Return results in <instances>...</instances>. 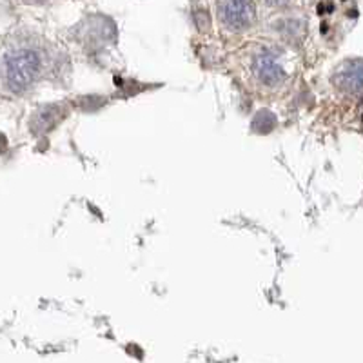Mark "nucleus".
Wrapping results in <instances>:
<instances>
[{
	"label": "nucleus",
	"instance_id": "1",
	"mask_svg": "<svg viewBox=\"0 0 363 363\" xmlns=\"http://www.w3.org/2000/svg\"><path fill=\"white\" fill-rule=\"evenodd\" d=\"M42 60L33 50H15L6 57V79L11 89L22 91L33 84L40 73Z\"/></svg>",
	"mask_w": 363,
	"mask_h": 363
},
{
	"label": "nucleus",
	"instance_id": "6",
	"mask_svg": "<svg viewBox=\"0 0 363 363\" xmlns=\"http://www.w3.org/2000/svg\"><path fill=\"white\" fill-rule=\"evenodd\" d=\"M274 125H277V118H274V115L269 111H260L255 116V120H252V129H255L256 133H260V135L272 131Z\"/></svg>",
	"mask_w": 363,
	"mask_h": 363
},
{
	"label": "nucleus",
	"instance_id": "3",
	"mask_svg": "<svg viewBox=\"0 0 363 363\" xmlns=\"http://www.w3.org/2000/svg\"><path fill=\"white\" fill-rule=\"evenodd\" d=\"M333 82L349 95L363 93V60H347L336 69Z\"/></svg>",
	"mask_w": 363,
	"mask_h": 363
},
{
	"label": "nucleus",
	"instance_id": "4",
	"mask_svg": "<svg viewBox=\"0 0 363 363\" xmlns=\"http://www.w3.org/2000/svg\"><path fill=\"white\" fill-rule=\"evenodd\" d=\"M252 69H255L256 79L260 80L265 86H277L284 80L285 73L281 66L278 64V58L269 51H262L255 57L252 62Z\"/></svg>",
	"mask_w": 363,
	"mask_h": 363
},
{
	"label": "nucleus",
	"instance_id": "5",
	"mask_svg": "<svg viewBox=\"0 0 363 363\" xmlns=\"http://www.w3.org/2000/svg\"><path fill=\"white\" fill-rule=\"evenodd\" d=\"M64 116H66V109H64L62 106H48V108H42L40 111L35 115L33 122H31V129H33L35 133H38V135L48 133L51 131Z\"/></svg>",
	"mask_w": 363,
	"mask_h": 363
},
{
	"label": "nucleus",
	"instance_id": "7",
	"mask_svg": "<svg viewBox=\"0 0 363 363\" xmlns=\"http://www.w3.org/2000/svg\"><path fill=\"white\" fill-rule=\"evenodd\" d=\"M265 2L271 6H285V4H289L291 0H265Z\"/></svg>",
	"mask_w": 363,
	"mask_h": 363
},
{
	"label": "nucleus",
	"instance_id": "2",
	"mask_svg": "<svg viewBox=\"0 0 363 363\" xmlns=\"http://www.w3.org/2000/svg\"><path fill=\"white\" fill-rule=\"evenodd\" d=\"M256 9L251 0H222L220 21L231 31H244L255 22Z\"/></svg>",
	"mask_w": 363,
	"mask_h": 363
},
{
	"label": "nucleus",
	"instance_id": "9",
	"mask_svg": "<svg viewBox=\"0 0 363 363\" xmlns=\"http://www.w3.org/2000/svg\"><path fill=\"white\" fill-rule=\"evenodd\" d=\"M31 2H38V0H31Z\"/></svg>",
	"mask_w": 363,
	"mask_h": 363
},
{
	"label": "nucleus",
	"instance_id": "8",
	"mask_svg": "<svg viewBox=\"0 0 363 363\" xmlns=\"http://www.w3.org/2000/svg\"><path fill=\"white\" fill-rule=\"evenodd\" d=\"M4 149H6V138L2 135H0V153H2Z\"/></svg>",
	"mask_w": 363,
	"mask_h": 363
}]
</instances>
